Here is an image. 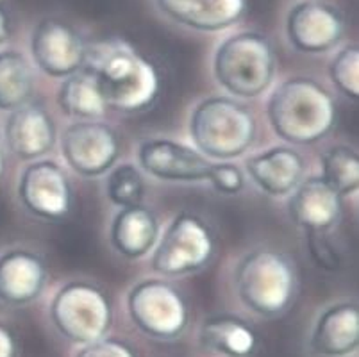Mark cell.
Returning a JSON list of instances; mask_svg holds the SVG:
<instances>
[{
  "label": "cell",
  "instance_id": "obj_22",
  "mask_svg": "<svg viewBox=\"0 0 359 357\" xmlns=\"http://www.w3.org/2000/svg\"><path fill=\"white\" fill-rule=\"evenodd\" d=\"M57 106L61 113L72 118L74 122L75 120H100L107 113V106L95 77L84 68L63 79L57 90Z\"/></svg>",
  "mask_w": 359,
  "mask_h": 357
},
{
  "label": "cell",
  "instance_id": "obj_9",
  "mask_svg": "<svg viewBox=\"0 0 359 357\" xmlns=\"http://www.w3.org/2000/svg\"><path fill=\"white\" fill-rule=\"evenodd\" d=\"M16 195L22 208L47 224L65 222L74 211V186L60 163L52 159L31 161L18 177Z\"/></svg>",
  "mask_w": 359,
  "mask_h": 357
},
{
  "label": "cell",
  "instance_id": "obj_4",
  "mask_svg": "<svg viewBox=\"0 0 359 357\" xmlns=\"http://www.w3.org/2000/svg\"><path fill=\"white\" fill-rule=\"evenodd\" d=\"M194 147L215 161H233L256 143L257 122L252 111L238 98L213 95L197 104L190 116Z\"/></svg>",
  "mask_w": 359,
  "mask_h": 357
},
{
  "label": "cell",
  "instance_id": "obj_26",
  "mask_svg": "<svg viewBox=\"0 0 359 357\" xmlns=\"http://www.w3.org/2000/svg\"><path fill=\"white\" fill-rule=\"evenodd\" d=\"M329 75L336 90L348 100L359 98V47L355 43L345 45L331 61Z\"/></svg>",
  "mask_w": 359,
  "mask_h": 357
},
{
  "label": "cell",
  "instance_id": "obj_28",
  "mask_svg": "<svg viewBox=\"0 0 359 357\" xmlns=\"http://www.w3.org/2000/svg\"><path fill=\"white\" fill-rule=\"evenodd\" d=\"M306 240H308L311 260L315 261L316 267L327 271L338 270L339 264H341L339 252L327 240V234H306Z\"/></svg>",
  "mask_w": 359,
  "mask_h": 357
},
{
  "label": "cell",
  "instance_id": "obj_6",
  "mask_svg": "<svg viewBox=\"0 0 359 357\" xmlns=\"http://www.w3.org/2000/svg\"><path fill=\"white\" fill-rule=\"evenodd\" d=\"M48 316L67 342L84 346L106 338L113 325V304L95 283L70 281L55 291Z\"/></svg>",
  "mask_w": 359,
  "mask_h": 357
},
{
  "label": "cell",
  "instance_id": "obj_15",
  "mask_svg": "<svg viewBox=\"0 0 359 357\" xmlns=\"http://www.w3.org/2000/svg\"><path fill=\"white\" fill-rule=\"evenodd\" d=\"M48 283V268L40 252L15 247L0 254V304L25 307L40 299Z\"/></svg>",
  "mask_w": 359,
  "mask_h": 357
},
{
  "label": "cell",
  "instance_id": "obj_30",
  "mask_svg": "<svg viewBox=\"0 0 359 357\" xmlns=\"http://www.w3.org/2000/svg\"><path fill=\"white\" fill-rule=\"evenodd\" d=\"M18 356V339L11 327L0 320V357Z\"/></svg>",
  "mask_w": 359,
  "mask_h": 357
},
{
  "label": "cell",
  "instance_id": "obj_27",
  "mask_svg": "<svg viewBox=\"0 0 359 357\" xmlns=\"http://www.w3.org/2000/svg\"><path fill=\"white\" fill-rule=\"evenodd\" d=\"M208 182L222 195H238L245 188V173L233 161H217L211 165Z\"/></svg>",
  "mask_w": 359,
  "mask_h": 357
},
{
  "label": "cell",
  "instance_id": "obj_10",
  "mask_svg": "<svg viewBox=\"0 0 359 357\" xmlns=\"http://www.w3.org/2000/svg\"><path fill=\"white\" fill-rule=\"evenodd\" d=\"M60 147L68 168L84 179L106 175L122 154L120 134L100 120L68 123L60 136Z\"/></svg>",
  "mask_w": 359,
  "mask_h": 357
},
{
  "label": "cell",
  "instance_id": "obj_8",
  "mask_svg": "<svg viewBox=\"0 0 359 357\" xmlns=\"http://www.w3.org/2000/svg\"><path fill=\"white\" fill-rule=\"evenodd\" d=\"M126 304L133 325L147 338L174 342L190 325V304L166 279H143L136 283L127 293Z\"/></svg>",
  "mask_w": 359,
  "mask_h": 357
},
{
  "label": "cell",
  "instance_id": "obj_25",
  "mask_svg": "<svg viewBox=\"0 0 359 357\" xmlns=\"http://www.w3.org/2000/svg\"><path fill=\"white\" fill-rule=\"evenodd\" d=\"M106 195L111 204L118 208L142 204L145 195V181L143 172L135 163L115 165L107 172Z\"/></svg>",
  "mask_w": 359,
  "mask_h": 357
},
{
  "label": "cell",
  "instance_id": "obj_14",
  "mask_svg": "<svg viewBox=\"0 0 359 357\" xmlns=\"http://www.w3.org/2000/svg\"><path fill=\"white\" fill-rule=\"evenodd\" d=\"M4 147L20 161L43 159L57 143L54 118L40 102L24 104L9 111L4 122Z\"/></svg>",
  "mask_w": 359,
  "mask_h": 357
},
{
  "label": "cell",
  "instance_id": "obj_32",
  "mask_svg": "<svg viewBox=\"0 0 359 357\" xmlns=\"http://www.w3.org/2000/svg\"><path fill=\"white\" fill-rule=\"evenodd\" d=\"M6 168H8V150L4 147V140L0 136V179L4 177Z\"/></svg>",
  "mask_w": 359,
  "mask_h": 357
},
{
  "label": "cell",
  "instance_id": "obj_24",
  "mask_svg": "<svg viewBox=\"0 0 359 357\" xmlns=\"http://www.w3.org/2000/svg\"><path fill=\"white\" fill-rule=\"evenodd\" d=\"M322 177L341 198L359 189V154L348 145H334L322 157Z\"/></svg>",
  "mask_w": 359,
  "mask_h": 357
},
{
  "label": "cell",
  "instance_id": "obj_3",
  "mask_svg": "<svg viewBox=\"0 0 359 357\" xmlns=\"http://www.w3.org/2000/svg\"><path fill=\"white\" fill-rule=\"evenodd\" d=\"M234 291L250 313L263 318L283 316L295 304L299 274L283 250L256 247L234 268Z\"/></svg>",
  "mask_w": 359,
  "mask_h": 357
},
{
  "label": "cell",
  "instance_id": "obj_12",
  "mask_svg": "<svg viewBox=\"0 0 359 357\" xmlns=\"http://www.w3.org/2000/svg\"><path fill=\"white\" fill-rule=\"evenodd\" d=\"M345 29L344 13L327 0H300L286 15V39L299 54L322 55L334 50Z\"/></svg>",
  "mask_w": 359,
  "mask_h": 357
},
{
  "label": "cell",
  "instance_id": "obj_11",
  "mask_svg": "<svg viewBox=\"0 0 359 357\" xmlns=\"http://www.w3.org/2000/svg\"><path fill=\"white\" fill-rule=\"evenodd\" d=\"M29 48L32 65L41 74L52 79H67L83 70L88 45L70 22L45 16L32 27Z\"/></svg>",
  "mask_w": 359,
  "mask_h": 357
},
{
  "label": "cell",
  "instance_id": "obj_31",
  "mask_svg": "<svg viewBox=\"0 0 359 357\" xmlns=\"http://www.w3.org/2000/svg\"><path fill=\"white\" fill-rule=\"evenodd\" d=\"M11 36V22H9V15L2 4H0V45H4Z\"/></svg>",
  "mask_w": 359,
  "mask_h": 357
},
{
  "label": "cell",
  "instance_id": "obj_20",
  "mask_svg": "<svg viewBox=\"0 0 359 357\" xmlns=\"http://www.w3.org/2000/svg\"><path fill=\"white\" fill-rule=\"evenodd\" d=\"M161 234L159 218L143 204L120 208L109 225V243L126 260H142L154 250Z\"/></svg>",
  "mask_w": 359,
  "mask_h": 357
},
{
  "label": "cell",
  "instance_id": "obj_2",
  "mask_svg": "<svg viewBox=\"0 0 359 357\" xmlns=\"http://www.w3.org/2000/svg\"><path fill=\"white\" fill-rule=\"evenodd\" d=\"M266 118L276 136L288 145H313L338 123L336 98L316 79L295 75L273 88Z\"/></svg>",
  "mask_w": 359,
  "mask_h": 357
},
{
  "label": "cell",
  "instance_id": "obj_21",
  "mask_svg": "<svg viewBox=\"0 0 359 357\" xmlns=\"http://www.w3.org/2000/svg\"><path fill=\"white\" fill-rule=\"evenodd\" d=\"M198 342L204 350L224 357H252L259 346L256 329L234 314L205 318L198 330Z\"/></svg>",
  "mask_w": 359,
  "mask_h": 357
},
{
  "label": "cell",
  "instance_id": "obj_5",
  "mask_svg": "<svg viewBox=\"0 0 359 357\" xmlns=\"http://www.w3.org/2000/svg\"><path fill=\"white\" fill-rule=\"evenodd\" d=\"M277 54L270 38L257 31H240L222 39L213 55L218 86L234 98H257L273 84Z\"/></svg>",
  "mask_w": 359,
  "mask_h": 357
},
{
  "label": "cell",
  "instance_id": "obj_13",
  "mask_svg": "<svg viewBox=\"0 0 359 357\" xmlns=\"http://www.w3.org/2000/svg\"><path fill=\"white\" fill-rule=\"evenodd\" d=\"M142 172L163 182H205L213 161L202 156L195 147H188L170 137L143 140L136 150Z\"/></svg>",
  "mask_w": 359,
  "mask_h": 357
},
{
  "label": "cell",
  "instance_id": "obj_17",
  "mask_svg": "<svg viewBox=\"0 0 359 357\" xmlns=\"http://www.w3.org/2000/svg\"><path fill=\"white\" fill-rule=\"evenodd\" d=\"M159 15L195 32H222L240 24L249 0H154Z\"/></svg>",
  "mask_w": 359,
  "mask_h": 357
},
{
  "label": "cell",
  "instance_id": "obj_7",
  "mask_svg": "<svg viewBox=\"0 0 359 357\" xmlns=\"http://www.w3.org/2000/svg\"><path fill=\"white\" fill-rule=\"evenodd\" d=\"M217 234L204 218L179 213L159 234L150 268L165 279H177L204 270L217 254Z\"/></svg>",
  "mask_w": 359,
  "mask_h": 357
},
{
  "label": "cell",
  "instance_id": "obj_29",
  "mask_svg": "<svg viewBox=\"0 0 359 357\" xmlns=\"http://www.w3.org/2000/svg\"><path fill=\"white\" fill-rule=\"evenodd\" d=\"M75 357H138L135 349L129 343L122 342L118 338H106L99 339L95 343L81 346V350L75 353Z\"/></svg>",
  "mask_w": 359,
  "mask_h": 357
},
{
  "label": "cell",
  "instance_id": "obj_16",
  "mask_svg": "<svg viewBox=\"0 0 359 357\" xmlns=\"http://www.w3.org/2000/svg\"><path fill=\"white\" fill-rule=\"evenodd\" d=\"M344 198L322 175L304 177L288 196V215L306 234H329L341 220Z\"/></svg>",
  "mask_w": 359,
  "mask_h": 357
},
{
  "label": "cell",
  "instance_id": "obj_18",
  "mask_svg": "<svg viewBox=\"0 0 359 357\" xmlns=\"http://www.w3.org/2000/svg\"><path fill=\"white\" fill-rule=\"evenodd\" d=\"M245 172L264 195L285 198L304 181L308 163L292 145H277L247 157Z\"/></svg>",
  "mask_w": 359,
  "mask_h": 357
},
{
  "label": "cell",
  "instance_id": "obj_23",
  "mask_svg": "<svg viewBox=\"0 0 359 357\" xmlns=\"http://www.w3.org/2000/svg\"><path fill=\"white\" fill-rule=\"evenodd\" d=\"M36 88L34 67L18 50H0V111L31 102Z\"/></svg>",
  "mask_w": 359,
  "mask_h": 357
},
{
  "label": "cell",
  "instance_id": "obj_19",
  "mask_svg": "<svg viewBox=\"0 0 359 357\" xmlns=\"http://www.w3.org/2000/svg\"><path fill=\"white\" fill-rule=\"evenodd\" d=\"M309 349L320 357H348L359 349V307L336 302L320 311L309 336Z\"/></svg>",
  "mask_w": 359,
  "mask_h": 357
},
{
  "label": "cell",
  "instance_id": "obj_1",
  "mask_svg": "<svg viewBox=\"0 0 359 357\" xmlns=\"http://www.w3.org/2000/svg\"><path fill=\"white\" fill-rule=\"evenodd\" d=\"M84 70L95 77L107 109L136 114L158 102L163 79L154 61L123 39L88 45Z\"/></svg>",
  "mask_w": 359,
  "mask_h": 357
}]
</instances>
